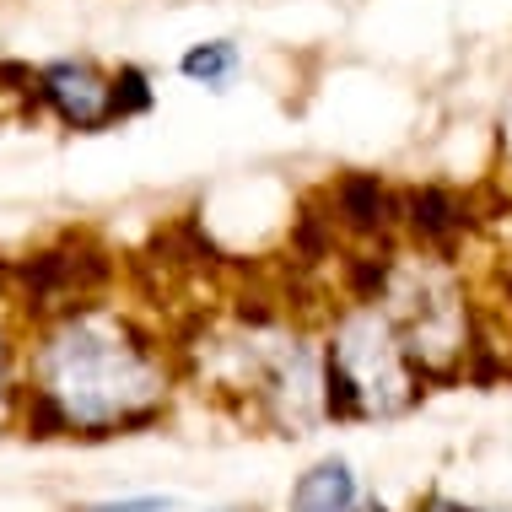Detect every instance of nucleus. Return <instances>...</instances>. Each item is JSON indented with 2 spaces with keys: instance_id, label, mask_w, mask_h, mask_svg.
<instances>
[{
  "instance_id": "1",
  "label": "nucleus",
  "mask_w": 512,
  "mask_h": 512,
  "mask_svg": "<svg viewBox=\"0 0 512 512\" xmlns=\"http://www.w3.org/2000/svg\"><path fill=\"white\" fill-rule=\"evenodd\" d=\"M44 394L65 410V421L103 426L124 421L151 399V367L119 329L81 318L44 351Z\"/></svg>"
},
{
  "instance_id": "2",
  "label": "nucleus",
  "mask_w": 512,
  "mask_h": 512,
  "mask_svg": "<svg viewBox=\"0 0 512 512\" xmlns=\"http://www.w3.org/2000/svg\"><path fill=\"white\" fill-rule=\"evenodd\" d=\"M405 399L410 378L394 335L378 318H356L340 335L335 356H329V405L356 415V410H399Z\"/></svg>"
},
{
  "instance_id": "3",
  "label": "nucleus",
  "mask_w": 512,
  "mask_h": 512,
  "mask_svg": "<svg viewBox=\"0 0 512 512\" xmlns=\"http://www.w3.org/2000/svg\"><path fill=\"white\" fill-rule=\"evenodd\" d=\"M38 92L49 98V108L60 114L65 124H76V130H98V124L119 119L114 114V81H103L92 65H49L44 76H38Z\"/></svg>"
},
{
  "instance_id": "4",
  "label": "nucleus",
  "mask_w": 512,
  "mask_h": 512,
  "mask_svg": "<svg viewBox=\"0 0 512 512\" xmlns=\"http://www.w3.org/2000/svg\"><path fill=\"white\" fill-rule=\"evenodd\" d=\"M351 507H356V475L340 459L313 464L292 491V512H351Z\"/></svg>"
},
{
  "instance_id": "5",
  "label": "nucleus",
  "mask_w": 512,
  "mask_h": 512,
  "mask_svg": "<svg viewBox=\"0 0 512 512\" xmlns=\"http://www.w3.org/2000/svg\"><path fill=\"white\" fill-rule=\"evenodd\" d=\"M232 71H238V49L221 44V38H216V44H195V49L184 54V76H189V81H205L211 92L227 87Z\"/></svg>"
},
{
  "instance_id": "6",
  "label": "nucleus",
  "mask_w": 512,
  "mask_h": 512,
  "mask_svg": "<svg viewBox=\"0 0 512 512\" xmlns=\"http://www.w3.org/2000/svg\"><path fill=\"white\" fill-rule=\"evenodd\" d=\"M87 512H173V496H130V502H98Z\"/></svg>"
},
{
  "instance_id": "7",
  "label": "nucleus",
  "mask_w": 512,
  "mask_h": 512,
  "mask_svg": "<svg viewBox=\"0 0 512 512\" xmlns=\"http://www.w3.org/2000/svg\"><path fill=\"white\" fill-rule=\"evenodd\" d=\"M421 512H480V507H464V502H448V496H432Z\"/></svg>"
},
{
  "instance_id": "8",
  "label": "nucleus",
  "mask_w": 512,
  "mask_h": 512,
  "mask_svg": "<svg viewBox=\"0 0 512 512\" xmlns=\"http://www.w3.org/2000/svg\"><path fill=\"white\" fill-rule=\"evenodd\" d=\"M367 512H383V507H367Z\"/></svg>"
}]
</instances>
